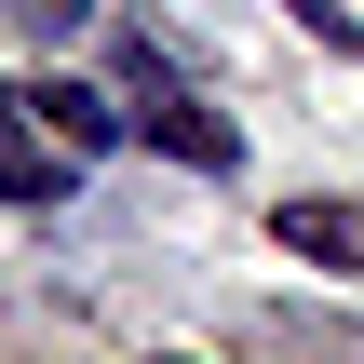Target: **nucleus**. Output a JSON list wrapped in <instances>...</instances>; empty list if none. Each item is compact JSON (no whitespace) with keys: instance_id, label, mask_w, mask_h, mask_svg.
Wrapping results in <instances>:
<instances>
[{"instance_id":"1","label":"nucleus","mask_w":364,"mask_h":364,"mask_svg":"<svg viewBox=\"0 0 364 364\" xmlns=\"http://www.w3.org/2000/svg\"><path fill=\"white\" fill-rule=\"evenodd\" d=\"M122 68H135V122H149V149L203 162V176H230V162H243V135H230V122H216V108H203V95H189V81H176L162 54H149V41H135Z\"/></svg>"},{"instance_id":"2","label":"nucleus","mask_w":364,"mask_h":364,"mask_svg":"<svg viewBox=\"0 0 364 364\" xmlns=\"http://www.w3.org/2000/svg\"><path fill=\"white\" fill-rule=\"evenodd\" d=\"M14 108H27V122H41V135H54L68 162H108V149H122V108H108L95 81H27Z\"/></svg>"},{"instance_id":"3","label":"nucleus","mask_w":364,"mask_h":364,"mask_svg":"<svg viewBox=\"0 0 364 364\" xmlns=\"http://www.w3.org/2000/svg\"><path fill=\"white\" fill-rule=\"evenodd\" d=\"M81 189V162L68 149H41V122L27 108H0V203H68Z\"/></svg>"},{"instance_id":"4","label":"nucleus","mask_w":364,"mask_h":364,"mask_svg":"<svg viewBox=\"0 0 364 364\" xmlns=\"http://www.w3.org/2000/svg\"><path fill=\"white\" fill-rule=\"evenodd\" d=\"M297 257H324V270H364V203H284L270 216Z\"/></svg>"},{"instance_id":"5","label":"nucleus","mask_w":364,"mask_h":364,"mask_svg":"<svg viewBox=\"0 0 364 364\" xmlns=\"http://www.w3.org/2000/svg\"><path fill=\"white\" fill-rule=\"evenodd\" d=\"M284 14H297L324 54H364V14H351V0H284Z\"/></svg>"},{"instance_id":"6","label":"nucleus","mask_w":364,"mask_h":364,"mask_svg":"<svg viewBox=\"0 0 364 364\" xmlns=\"http://www.w3.org/2000/svg\"><path fill=\"white\" fill-rule=\"evenodd\" d=\"M14 14H27V27H41V41H68V27H81V14H95V0H14Z\"/></svg>"}]
</instances>
